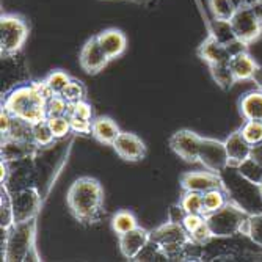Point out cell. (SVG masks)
I'll return each instance as SVG.
<instances>
[{
    "mask_svg": "<svg viewBox=\"0 0 262 262\" xmlns=\"http://www.w3.org/2000/svg\"><path fill=\"white\" fill-rule=\"evenodd\" d=\"M66 203L73 215L80 225L91 226L101 222L104 210L102 184L91 176H82L71 184Z\"/></svg>",
    "mask_w": 262,
    "mask_h": 262,
    "instance_id": "cell-1",
    "label": "cell"
},
{
    "mask_svg": "<svg viewBox=\"0 0 262 262\" xmlns=\"http://www.w3.org/2000/svg\"><path fill=\"white\" fill-rule=\"evenodd\" d=\"M46 105L47 99L41 93L38 82L16 85L5 94L2 101V108L29 124L46 120Z\"/></svg>",
    "mask_w": 262,
    "mask_h": 262,
    "instance_id": "cell-2",
    "label": "cell"
},
{
    "mask_svg": "<svg viewBox=\"0 0 262 262\" xmlns=\"http://www.w3.org/2000/svg\"><path fill=\"white\" fill-rule=\"evenodd\" d=\"M38 219L14 223L10 229L2 231V260L24 262L41 260L36 250Z\"/></svg>",
    "mask_w": 262,
    "mask_h": 262,
    "instance_id": "cell-3",
    "label": "cell"
},
{
    "mask_svg": "<svg viewBox=\"0 0 262 262\" xmlns=\"http://www.w3.org/2000/svg\"><path fill=\"white\" fill-rule=\"evenodd\" d=\"M228 200L242 207L250 215L262 213V193L259 184L245 178L239 168L228 165L220 173Z\"/></svg>",
    "mask_w": 262,
    "mask_h": 262,
    "instance_id": "cell-4",
    "label": "cell"
},
{
    "mask_svg": "<svg viewBox=\"0 0 262 262\" xmlns=\"http://www.w3.org/2000/svg\"><path fill=\"white\" fill-rule=\"evenodd\" d=\"M204 217L213 239H229V237L245 234L250 213L228 200L223 207Z\"/></svg>",
    "mask_w": 262,
    "mask_h": 262,
    "instance_id": "cell-5",
    "label": "cell"
},
{
    "mask_svg": "<svg viewBox=\"0 0 262 262\" xmlns=\"http://www.w3.org/2000/svg\"><path fill=\"white\" fill-rule=\"evenodd\" d=\"M29 24L20 14L5 13L0 16V55L14 58L29 38Z\"/></svg>",
    "mask_w": 262,
    "mask_h": 262,
    "instance_id": "cell-6",
    "label": "cell"
},
{
    "mask_svg": "<svg viewBox=\"0 0 262 262\" xmlns=\"http://www.w3.org/2000/svg\"><path fill=\"white\" fill-rule=\"evenodd\" d=\"M151 241L162 250L166 260H179L185 245L192 242V235L182 225L166 222L151 231Z\"/></svg>",
    "mask_w": 262,
    "mask_h": 262,
    "instance_id": "cell-7",
    "label": "cell"
},
{
    "mask_svg": "<svg viewBox=\"0 0 262 262\" xmlns=\"http://www.w3.org/2000/svg\"><path fill=\"white\" fill-rule=\"evenodd\" d=\"M229 24L237 41L245 46L254 42L262 33V7L259 4L242 5L232 14Z\"/></svg>",
    "mask_w": 262,
    "mask_h": 262,
    "instance_id": "cell-8",
    "label": "cell"
},
{
    "mask_svg": "<svg viewBox=\"0 0 262 262\" xmlns=\"http://www.w3.org/2000/svg\"><path fill=\"white\" fill-rule=\"evenodd\" d=\"M13 207H14V222L22 223L32 219H38V213L42 207V198L35 185L17 190L13 193Z\"/></svg>",
    "mask_w": 262,
    "mask_h": 262,
    "instance_id": "cell-9",
    "label": "cell"
},
{
    "mask_svg": "<svg viewBox=\"0 0 262 262\" xmlns=\"http://www.w3.org/2000/svg\"><path fill=\"white\" fill-rule=\"evenodd\" d=\"M198 162L206 170L220 174L228 166V154L225 148V141L201 137L200 149H198Z\"/></svg>",
    "mask_w": 262,
    "mask_h": 262,
    "instance_id": "cell-10",
    "label": "cell"
},
{
    "mask_svg": "<svg viewBox=\"0 0 262 262\" xmlns=\"http://www.w3.org/2000/svg\"><path fill=\"white\" fill-rule=\"evenodd\" d=\"M200 143H201V137L188 129H181V130L174 132L168 140V145H170L171 151L178 157H181L182 160H185L188 163L198 162Z\"/></svg>",
    "mask_w": 262,
    "mask_h": 262,
    "instance_id": "cell-11",
    "label": "cell"
},
{
    "mask_svg": "<svg viewBox=\"0 0 262 262\" xmlns=\"http://www.w3.org/2000/svg\"><path fill=\"white\" fill-rule=\"evenodd\" d=\"M108 61H110V58L107 57L105 51L102 49L98 36L90 38L83 44L80 55H79V63L86 74H90V76L99 74L101 71L108 64Z\"/></svg>",
    "mask_w": 262,
    "mask_h": 262,
    "instance_id": "cell-12",
    "label": "cell"
},
{
    "mask_svg": "<svg viewBox=\"0 0 262 262\" xmlns=\"http://www.w3.org/2000/svg\"><path fill=\"white\" fill-rule=\"evenodd\" d=\"M39 151H41V148L33 140L4 137L2 148H0V156H2V160L13 163V162H20V160H27V159H35Z\"/></svg>",
    "mask_w": 262,
    "mask_h": 262,
    "instance_id": "cell-13",
    "label": "cell"
},
{
    "mask_svg": "<svg viewBox=\"0 0 262 262\" xmlns=\"http://www.w3.org/2000/svg\"><path fill=\"white\" fill-rule=\"evenodd\" d=\"M182 192H198L206 193L213 188H223V179L219 173L213 171H187L181 176Z\"/></svg>",
    "mask_w": 262,
    "mask_h": 262,
    "instance_id": "cell-14",
    "label": "cell"
},
{
    "mask_svg": "<svg viewBox=\"0 0 262 262\" xmlns=\"http://www.w3.org/2000/svg\"><path fill=\"white\" fill-rule=\"evenodd\" d=\"M115 152L126 162H140L146 156V145L138 135L132 132H124L118 135L116 141L113 143Z\"/></svg>",
    "mask_w": 262,
    "mask_h": 262,
    "instance_id": "cell-15",
    "label": "cell"
},
{
    "mask_svg": "<svg viewBox=\"0 0 262 262\" xmlns=\"http://www.w3.org/2000/svg\"><path fill=\"white\" fill-rule=\"evenodd\" d=\"M149 241H151V231L141 226H137L126 234L118 235L120 251L129 260H134L140 254V251L148 245Z\"/></svg>",
    "mask_w": 262,
    "mask_h": 262,
    "instance_id": "cell-16",
    "label": "cell"
},
{
    "mask_svg": "<svg viewBox=\"0 0 262 262\" xmlns=\"http://www.w3.org/2000/svg\"><path fill=\"white\" fill-rule=\"evenodd\" d=\"M225 148H226V154H228V165L239 168L245 160H248L251 157L253 146L244 138L241 129H237V130L231 132L228 135V138L225 140Z\"/></svg>",
    "mask_w": 262,
    "mask_h": 262,
    "instance_id": "cell-17",
    "label": "cell"
},
{
    "mask_svg": "<svg viewBox=\"0 0 262 262\" xmlns=\"http://www.w3.org/2000/svg\"><path fill=\"white\" fill-rule=\"evenodd\" d=\"M198 57L207 66H212V64H219V63L229 61L231 52H229V49L223 42H220L212 33H209L206 36V39L198 47Z\"/></svg>",
    "mask_w": 262,
    "mask_h": 262,
    "instance_id": "cell-18",
    "label": "cell"
},
{
    "mask_svg": "<svg viewBox=\"0 0 262 262\" xmlns=\"http://www.w3.org/2000/svg\"><path fill=\"white\" fill-rule=\"evenodd\" d=\"M121 134V129L112 120L110 116H98L93 120L91 124V137L99 141L101 145L113 146L118 135Z\"/></svg>",
    "mask_w": 262,
    "mask_h": 262,
    "instance_id": "cell-19",
    "label": "cell"
},
{
    "mask_svg": "<svg viewBox=\"0 0 262 262\" xmlns=\"http://www.w3.org/2000/svg\"><path fill=\"white\" fill-rule=\"evenodd\" d=\"M229 68L234 74L235 82H242V80H251L256 69H257V63L254 61V58L247 52V49L235 52L234 55H231L229 58Z\"/></svg>",
    "mask_w": 262,
    "mask_h": 262,
    "instance_id": "cell-20",
    "label": "cell"
},
{
    "mask_svg": "<svg viewBox=\"0 0 262 262\" xmlns=\"http://www.w3.org/2000/svg\"><path fill=\"white\" fill-rule=\"evenodd\" d=\"M102 49L105 51L107 57L110 60H115L118 57H121L127 47V39L126 35L118 30V29H107L104 32H101L99 35H96Z\"/></svg>",
    "mask_w": 262,
    "mask_h": 262,
    "instance_id": "cell-21",
    "label": "cell"
},
{
    "mask_svg": "<svg viewBox=\"0 0 262 262\" xmlns=\"http://www.w3.org/2000/svg\"><path fill=\"white\" fill-rule=\"evenodd\" d=\"M239 113L244 120L262 121V91H248L239 99Z\"/></svg>",
    "mask_w": 262,
    "mask_h": 262,
    "instance_id": "cell-22",
    "label": "cell"
},
{
    "mask_svg": "<svg viewBox=\"0 0 262 262\" xmlns=\"http://www.w3.org/2000/svg\"><path fill=\"white\" fill-rule=\"evenodd\" d=\"M14 207L13 193L5 184L0 185V229L7 231L14 225Z\"/></svg>",
    "mask_w": 262,
    "mask_h": 262,
    "instance_id": "cell-23",
    "label": "cell"
},
{
    "mask_svg": "<svg viewBox=\"0 0 262 262\" xmlns=\"http://www.w3.org/2000/svg\"><path fill=\"white\" fill-rule=\"evenodd\" d=\"M242 5H245L244 0H209L212 17L217 20H229Z\"/></svg>",
    "mask_w": 262,
    "mask_h": 262,
    "instance_id": "cell-24",
    "label": "cell"
},
{
    "mask_svg": "<svg viewBox=\"0 0 262 262\" xmlns=\"http://www.w3.org/2000/svg\"><path fill=\"white\" fill-rule=\"evenodd\" d=\"M209 71H210V76H212L213 82H215L217 86L223 91H229L234 86V83H237L228 61L212 64V66H209Z\"/></svg>",
    "mask_w": 262,
    "mask_h": 262,
    "instance_id": "cell-25",
    "label": "cell"
},
{
    "mask_svg": "<svg viewBox=\"0 0 262 262\" xmlns=\"http://www.w3.org/2000/svg\"><path fill=\"white\" fill-rule=\"evenodd\" d=\"M137 226H138L137 217L134 215V212H130L127 209H121V210L115 212V215L112 217V229L116 235L126 234Z\"/></svg>",
    "mask_w": 262,
    "mask_h": 262,
    "instance_id": "cell-26",
    "label": "cell"
},
{
    "mask_svg": "<svg viewBox=\"0 0 262 262\" xmlns=\"http://www.w3.org/2000/svg\"><path fill=\"white\" fill-rule=\"evenodd\" d=\"M228 203V195L225 188H213L209 192L203 193V215H209V213L219 210Z\"/></svg>",
    "mask_w": 262,
    "mask_h": 262,
    "instance_id": "cell-27",
    "label": "cell"
},
{
    "mask_svg": "<svg viewBox=\"0 0 262 262\" xmlns=\"http://www.w3.org/2000/svg\"><path fill=\"white\" fill-rule=\"evenodd\" d=\"M32 138L39 148H49L52 146V143L57 140L52 134V129L47 123V118L42 121H38L32 124Z\"/></svg>",
    "mask_w": 262,
    "mask_h": 262,
    "instance_id": "cell-28",
    "label": "cell"
},
{
    "mask_svg": "<svg viewBox=\"0 0 262 262\" xmlns=\"http://www.w3.org/2000/svg\"><path fill=\"white\" fill-rule=\"evenodd\" d=\"M60 96H63L68 104L83 101L86 99V86L77 79H71V82L66 85V88L61 91Z\"/></svg>",
    "mask_w": 262,
    "mask_h": 262,
    "instance_id": "cell-29",
    "label": "cell"
},
{
    "mask_svg": "<svg viewBox=\"0 0 262 262\" xmlns=\"http://www.w3.org/2000/svg\"><path fill=\"white\" fill-rule=\"evenodd\" d=\"M244 138L250 143L251 146L257 145L262 141V121L259 120H245L241 127Z\"/></svg>",
    "mask_w": 262,
    "mask_h": 262,
    "instance_id": "cell-30",
    "label": "cell"
},
{
    "mask_svg": "<svg viewBox=\"0 0 262 262\" xmlns=\"http://www.w3.org/2000/svg\"><path fill=\"white\" fill-rule=\"evenodd\" d=\"M244 235H247L254 245L262 248V213L250 215Z\"/></svg>",
    "mask_w": 262,
    "mask_h": 262,
    "instance_id": "cell-31",
    "label": "cell"
},
{
    "mask_svg": "<svg viewBox=\"0 0 262 262\" xmlns=\"http://www.w3.org/2000/svg\"><path fill=\"white\" fill-rule=\"evenodd\" d=\"M179 203L187 210V213H203V193L184 192Z\"/></svg>",
    "mask_w": 262,
    "mask_h": 262,
    "instance_id": "cell-32",
    "label": "cell"
},
{
    "mask_svg": "<svg viewBox=\"0 0 262 262\" xmlns=\"http://www.w3.org/2000/svg\"><path fill=\"white\" fill-rule=\"evenodd\" d=\"M47 123H49L52 134L57 140L64 138L71 130V123H69V116L68 115H61V116H51L47 118Z\"/></svg>",
    "mask_w": 262,
    "mask_h": 262,
    "instance_id": "cell-33",
    "label": "cell"
},
{
    "mask_svg": "<svg viewBox=\"0 0 262 262\" xmlns=\"http://www.w3.org/2000/svg\"><path fill=\"white\" fill-rule=\"evenodd\" d=\"M46 85L49 86L54 94H61V91L66 88V85L71 82V77L64 73V71H54V73H51L49 76H47L44 79Z\"/></svg>",
    "mask_w": 262,
    "mask_h": 262,
    "instance_id": "cell-34",
    "label": "cell"
},
{
    "mask_svg": "<svg viewBox=\"0 0 262 262\" xmlns=\"http://www.w3.org/2000/svg\"><path fill=\"white\" fill-rule=\"evenodd\" d=\"M68 107H69V104L66 102V99L63 96H60V94H54L52 98L47 99V105H46L47 118L68 115Z\"/></svg>",
    "mask_w": 262,
    "mask_h": 262,
    "instance_id": "cell-35",
    "label": "cell"
},
{
    "mask_svg": "<svg viewBox=\"0 0 262 262\" xmlns=\"http://www.w3.org/2000/svg\"><path fill=\"white\" fill-rule=\"evenodd\" d=\"M239 171L245 176V178H248L250 181H253V182H256V184H259L260 181H262V165L260 163H257L254 159H248V160H245L241 166H239Z\"/></svg>",
    "mask_w": 262,
    "mask_h": 262,
    "instance_id": "cell-36",
    "label": "cell"
},
{
    "mask_svg": "<svg viewBox=\"0 0 262 262\" xmlns=\"http://www.w3.org/2000/svg\"><path fill=\"white\" fill-rule=\"evenodd\" d=\"M68 116H80V118H86V120H94L93 118V107L86 102V99L69 104Z\"/></svg>",
    "mask_w": 262,
    "mask_h": 262,
    "instance_id": "cell-37",
    "label": "cell"
},
{
    "mask_svg": "<svg viewBox=\"0 0 262 262\" xmlns=\"http://www.w3.org/2000/svg\"><path fill=\"white\" fill-rule=\"evenodd\" d=\"M69 123H71V130L74 134L91 135L93 120H86V118H80V116H69Z\"/></svg>",
    "mask_w": 262,
    "mask_h": 262,
    "instance_id": "cell-38",
    "label": "cell"
},
{
    "mask_svg": "<svg viewBox=\"0 0 262 262\" xmlns=\"http://www.w3.org/2000/svg\"><path fill=\"white\" fill-rule=\"evenodd\" d=\"M192 235V239L195 241V242H198L200 245H203V247H206L210 241H213V235H212V231L209 229V226H207V223H206V220L190 234Z\"/></svg>",
    "mask_w": 262,
    "mask_h": 262,
    "instance_id": "cell-39",
    "label": "cell"
},
{
    "mask_svg": "<svg viewBox=\"0 0 262 262\" xmlns=\"http://www.w3.org/2000/svg\"><path fill=\"white\" fill-rule=\"evenodd\" d=\"M185 217H187V210L182 207L181 203H176V204L170 206V209H168V222L182 225Z\"/></svg>",
    "mask_w": 262,
    "mask_h": 262,
    "instance_id": "cell-40",
    "label": "cell"
},
{
    "mask_svg": "<svg viewBox=\"0 0 262 262\" xmlns=\"http://www.w3.org/2000/svg\"><path fill=\"white\" fill-rule=\"evenodd\" d=\"M204 220H206V217L203 215V213H187V217H185L182 226L187 229L188 234H192Z\"/></svg>",
    "mask_w": 262,
    "mask_h": 262,
    "instance_id": "cell-41",
    "label": "cell"
},
{
    "mask_svg": "<svg viewBox=\"0 0 262 262\" xmlns=\"http://www.w3.org/2000/svg\"><path fill=\"white\" fill-rule=\"evenodd\" d=\"M13 124V115L10 112H7L5 108L0 110V132H2V137H5Z\"/></svg>",
    "mask_w": 262,
    "mask_h": 262,
    "instance_id": "cell-42",
    "label": "cell"
},
{
    "mask_svg": "<svg viewBox=\"0 0 262 262\" xmlns=\"http://www.w3.org/2000/svg\"><path fill=\"white\" fill-rule=\"evenodd\" d=\"M251 159H254L257 163L262 165V141L251 148Z\"/></svg>",
    "mask_w": 262,
    "mask_h": 262,
    "instance_id": "cell-43",
    "label": "cell"
},
{
    "mask_svg": "<svg viewBox=\"0 0 262 262\" xmlns=\"http://www.w3.org/2000/svg\"><path fill=\"white\" fill-rule=\"evenodd\" d=\"M254 83H256V86L262 91V66H257V69H256V73H254V76H253V79H251Z\"/></svg>",
    "mask_w": 262,
    "mask_h": 262,
    "instance_id": "cell-44",
    "label": "cell"
},
{
    "mask_svg": "<svg viewBox=\"0 0 262 262\" xmlns=\"http://www.w3.org/2000/svg\"><path fill=\"white\" fill-rule=\"evenodd\" d=\"M244 2H245V5H254L259 2V0H244Z\"/></svg>",
    "mask_w": 262,
    "mask_h": 262,
    "instance_id": "cell-45",
    "label": "cell"
},
{
    "mask_svg": "<svg viewBox=\"0 0 262 262\" xmlns=\"http://www.w3.org/2000/svg\"><path fill=\"white\" fill-rule=\"evenodd\" d=\"M259 187H260V193H262V181L259 182Z\"/></svg>",
    "mask_w": 262,
    "mask_h": 262,
    "instance_id": "cell-46",
    "label": "cell"
},
{
    "mask_svg": "<svg viewBox=\"0 0 262 262\" xmlns=\"http://www.w3.org/2000/svg\"><path fill=\"white\" fill-rule=\"evenodd\" d=\"M257 4H259V5L262 7V0H259V2H257Z\"/></svg>",
    "mask_w": 262,
    "mask_h": 262,
    "instance_id": "cell-47",
    "label": "cell"
}]
</instances>
